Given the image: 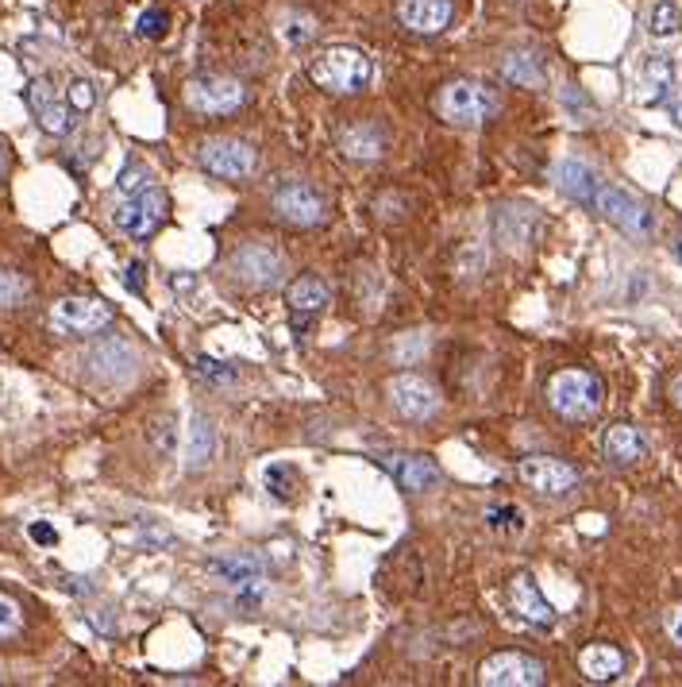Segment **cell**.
<instances>
[{
    "label": "cell",
    "instance_id": "38",
    "mask_svg": "<svg viewBox=\"0 0 682 687\" xmlns=\"http://www.w3.org/2000/svg\"><path fill=\"white\" fill-rule=\"evenodd\" d=\"M663 630H668L671 645H679V649H682V606L668 611V619H663Z\"/></svg>",
    "mask_w": 682,
    "mask_h": 687
},
{
    "label": "cell",
    "instance_id": "16",
    "mask_svg": "<svg viewBox=\"0 0 682 687\" xmlns=\"http://www.w3.org/2000/svg\"><path fill=\"white\" fill-rule=\"evenodd\" d=\"M397 20L417 35H440L451 20V0H397Z\"/></svg>",
    "mask_w": 682,
    "mask_h": 687
},
{
    "label": "cell",
    "instance_id": "17",
    "mask_svg": "<svg viewBox=\"0 0 682 687\" xmlns=\"http://www.w3.org/2000/svg\"><path fill=\"white\" fill-rule=\"evenodd\" d=\"M509 603H513V611L521 614L524 622H532V626H540V630H547L555 622L552 603L540 595V588L532 583L529 572H516L513 575V583H509Z\"/></svg>",
    "mask_w": 682,
    "mask_h": 687
},
{
    "label": "cell",
    "instance_id": "31",
    "mask_svg": "<svg viewBox=\"0 0 682 687\" xmlns=\"http://www.w3.org/2000/svg\"><path fill=\"white\" fill-rule=\"evenodd\" d=\"M294 479H297V472L289 464H270V467H266V490H274L278 498H289V490H294Z\"/></svg>",
    "mask_w": 682,
    "mask_h": 687
},
{
    "label": "cell",
    "instance_id": "9",
    "mask_svg": "<svg viewBox=\"0 0 682 687\" xmlns=\"http://www.w3.org/2000/svg\"><path fill=\"white\" fill-rule=\"evenodd\" d=\"M386 394H390V405H394V410L402 413V418H409V421H428L436 410H440V394H436V387L417 371L394 374L390 387H386Z\"/></svg>",
    "mask_w": 682,
    "mask_h": 687
},
{
    "label": "cell",
    "instance_id": "32",
    "mask_svg": "<svg viewBox=\"0 0 682 687\" xmlns=\"http://www.w3.org/2000/svg\"><path fill=\"white\" fill-rule=\"evenodd\" d=\"M671 74H675V70H671V62L668 59H652L644 66V85L652 93H663L671 85Z\"/></svg>",
    "mask_w": 682,
    "mask_h": 687
},
{
    "label": "cell",
    "instance_id": "20",
    "mask_svg": "<svg viewBox=\"0 0 682 687\" xmlns=\"http://www.w3.org/2000/svg\"><path fill=\"white\" fill-rule=\"evenodd\" d=\"M555 182H560V190L567 193V198L583 201V205H594V198H598V175H594L586 162H575V159H563L560 167H555Z\"/></svg>",
    "mask_w": 682,
    "mask_h": 687
},
{
    "label": "cell",
    "instance_id": "13",
    "mask_svg": "<svg viewBox=\"0 0 682 687\" xmlns=\"http://www.w3.org/2000/svg\"><path fill=\"white\" fill-rule=\"evenodd\" d=\"M108 321H113V309L97 298H62L51 309V325L66 337H89V332L105 329Z\"/></svg>",
    "mask_w": 682,
    "mask_h": 687
},
{
    "label": "cell",
    "instance_id": "3",
    "mask_svg": "<svg viewBox=\"0 0 682 687\" xmlns=\"http://www.w3.org/2000/svg\"><path fill=\"white\" fill-rule=\"evenodd\" d=\"M436 108L448 124H462V128H475V124H486L493 113H498V97H493L486 85L478 82H448L436 97Z\"/></svg>",
    "mask_w": 682,
    "mask_h": 687
},
{
    "label": "cell",
    "instance_id": "7",
    "mask_svg": "<svg viewBox=\"0 0 682 687\" xmlns=\"http://www.w3.org/2000/svg\"><path fill=\"white\" fill-rule=\"evenodd\" d=\"M201 167L209 170V175L216 178H227V182H239V178H247L251 170H255L258 155L251 144H243V139H232V136H213L201 144L198 151Z\"/></svg>",
    "mask_w": 682,
    "mask_h": 687
},
{
    "label": "cell",
    "instance_id": "6",
    "mask_svg": "<svg viewBox=\"0 0 682 687\" xmlns=\"http://www.w3.org/2000/svg\"><path fill=\"white\" fill-rule=\"evenodd\" d=\"M243 101H247L243 82L224 77V74L193 77V82L185 85V105H190L193 113H201V116H227V113H235Z\"/></svg>",
    "mask_w": 682,
    "mask_h": 687
},
{
    "label": "cell",
    "instance_id": "43",
    "mask_svg": "<svg viewBox=\"0 0 682 687\" xmlns=\"http://www.w3.org/2000/svg\"><path fill=\"white\" fill-rule=\"evenodd\" d=\"M679 255H682V244H679Z\"/></svg>",
    "mask_w": 682,
    "mask_h": 687
},
{
    "label": "cell",
    "instance_id": "30",
    "mask_svg": "<svg viewBox=\"0 0 682 687\" xmlns=\"http://www.w3.org/2000/svg\"><path fill=\"white\" fill-rule=\"evenodd\" d=\"M23 626V614H20V603L8 595H0V642H8V637H15Z\"/></svg>",
    "mask_w": 682,
    "mask_h": 687
},
{
    "label": "cell",
    "instance_id": "26",
    "mask_svg": "<svg viewBox=\"0 0 682 687\" xmlns=\"http://www.w3.org/2000/svg\"><path fill=\"white\" fill-rule=\"evenodd\" d=\"M28 294H31L28 278L15 275V271H0V309L23 306V302H28Z\"/></svg>",
    "mask_w": 682,
    "mask_h": 687
},
{
    "label": "cell",
    "instance_id": "8",
    "mask_svg": "<svg viewBox=\"0 0 682 687\" xmlns=\"http://www.w3.org/2000/svg\"><path fill=\"white\" fill-rule=\"evenodd\" d=\"M516 479L529 490L547 495V498H563L578 487V472L555 456H524L521 464H516Z\"/></svg>",
    "mask_w": 682,
    "mask_h": 687
},
{
    "label": "cell",
    "instance_id": "24",
    "mask_svg": "<svg viewBox=\"0 0 682 687\" xmlns=\"http://www.w3.org/2000/svg\"><path fill=\"white\" fill-rule=\"evenodd\" d=\"M501 74H505V82L524 85V89H540V85H544V66H540V59H532V54H524V51L505 54V59H501Z\"/></svg>",
    "mask_w": 682,
    "mask_h": 687
},
{
    "label": "cell",
    "instance_id": "21",
    "mask_svg": "<svg viewBox=\"0 0 682 687\" xmlns=\"http://www.w3.org/2000/svg\"><path fill=\"white\" fill-rule=\"evenodd\" d=\"M216 456V429L213 421L193 418L190 429H185V467L190 472H201L205 464H213Z\"/></svg>",
    "mask_w": 682,
    "mask_h": 687
},
{
    "label": "cell",
    "instance_id": "4",
    "mask_svg": "<svg viewBox=\"0 0 682 687\" xmlns=\"http://www.w3.org/2000/svg\"><path fill=\"white\" fill-rule=\"evenodd\" d=\"M232 275L239 278L251 290H270L281 283L286 275V260H281L278 247L263 244V240H247L243 247H235L232 255Z\"/></svg>",
    "mask_w": 682,
    "mask_h": 687
},
{
    "label": "cell",
    "instance_id": "15",
    "mask_svg": "<svg viewBox=\"0 0 682 687\" xmlns=\"http://www.w3.org/2000/svg\"><path fill=\"white\" fill-rule=\"evenodd\" d=\"M386 472L394 475V483L409 495H425V490L440 487V467L428 456H386Z\"/></svg>",
    "mask_w": 682,
    "mask_h": 687
},
{
    "label": "cell",
    "instance_id": "1",
    "mask_svg": "<svg viewBox=\"0 0 682 687\" xmlns=\"http://www.w3.org/2000/svg\"><path fill=\"white\" fill-rule=\"evenodd\" d=\"M547 405L567 421H590L601 410V382L598 374L583 367H567L547 379Z\"/></svg>",
    "mask_w": 682,
    "mask_h": 687
},
{
    "label": "cell",
    "instance_id": "37",
    "mask_svg": "<svg viewBox=\"0 0 682 687\" xmlns=\"http://www.w3.org/2000/svg\"><path fill=\"white\" fill-rule=\"evenodd\" d=\"M198 367H201V374H205V379H221V382H232L235 379L232 371H224V363H216V359H209V356H201Z\"/></svg>",
    "mask_w": 682,
    "mask_h": 687
},
{
    "label": "cell",
    "instance_id": "11",
    "mask_svg": "<svg viewBox=\"0 0 682 687\" xmlns=\"http://www.w3.org/2000/svg\"><path fill=\"white\" fill-rule=\"evenodd\" d=\"M594 209H598L606 221H614L617 229H625L629 236H648V232L656 229L652 213H648L644 205H640L632 193L617 190V186H598V198H594Z\"/></svg>",
    "mask_w": 682,
    "mask_h": 687
},
{
    "label": "cell",
    "instance_id": "40",
    "mask_svg": "<svg viewBox=\"0 0 682 687\" xmlns=\"http://www.w3.org/2000/svg\"><path fill=\"white\" fill-rule=\"evenodd\" d=\"M671 402H675L679 410H682V374H675V379H671Z\"/></svg>",
    "mask_w": 682,
    "mask_h": 687
},
{
    "label": "cell",
    "instance_id": "2",
    "mask_svg": "<svg viewBox=\"0 0 682 687\" xmlns=\"http://www.w3.org/2000/svg\"><path fill=\"white\" fill-rule=\"evenodd\" d=\"M374 66L371 54L359 46H328L312 59V82L328 93H359L366 89Z\"/></svg>",
    "mask_w": 682,
    "mask_h": 687
},
{
    "label": "cell",
    "instance_id": "33",
    "mask_svg": "<svg viewBox=\"0 0 682 687\" xmlns=\"http://www.w3.org/2000/svg\"><path fill=\"white\" fill-rule=\"evenodd\" d=\"M213 568L235 583H255V575H258V568L251 564V560H221V564H213Z\"/></svg>",
    "mask_w": 682,
    "mask_h": 687
},
{
    "label": "cell",
    "instance_id": "36",
    "mask_svg": "<svg viewBox=\"0 0 682 687\" xmlns=\"http://www.w3.org/2000/svg\"><path fill=\"white\" fill-rule=\"evenodd\" d=\"M162 31H167V12H159V8H151V12H143V15H139V35L159 39Z\"/></svg>",
    "mask_w": 682,
    "mask_h": 687
},
{
    "label": "cell",
    "instance_id": "34",
    "mask_svg": "<svg viewBox=\"0 0 682 687\" xmlns=\"http://www.w3.org/2000/svg\"><path fill=\"white\" fill-rule=\"evenodd\" d=\"M490 526L493 529H516V533H521V529H524V514L516 510V506H501V510L490 514Z\"/></svg>",
    "mask_w": 682,
    "mask_h": 687
},
{
    "label": "cell",
    "instance_id": "10",
    "mask_svg": "<svg viewBox=\"0 0 682 687\" xmlns=\"http://www.w3.org/2000/svg\"><path fill=\"white\" fill-rule=\"evenodd\" d=\"M116 229L128 232V236L136 240H147L154 229H159L162 221H167V193L162 190H147V193H136V198H124L120 205H116L113 213Z\"/></svg>",
    "mask_w": 682,
    "mask_h": 687
},
{
    "label": "cell",
    "instance_id": "29",
    "mask_svg": "<svg viewBox=\"0 0 682 687\" xmlns=\"http://www.w3.org/2000/svg\"><path fill=\"white\" fill-rule=\"evenodd\" d=\"M151 182H154L151 170L139 167V162H131V167H124V175H120V182H116V186H120L124 198H136V193H147V190H151Z\"/></svg>",
    "mask_w": 682,
    "mask_h": 687
},
{
    "label": "cell",
    "instance_id": "41",
    "mask_svg": "<svg viewBox=\"0 0 682 687\" xmlns=\"http://www.w3.org/2000/svg\"><path fill=\"white\" fill-rule=\"evenodd\" d=\"M671 116H675V124H682V105H671Z\"/></svg>",
    "mask_w": 682,
    "mask_h": 687
},
{
    "label": "cell",
    "instance_id": "14",
    "mask_svg": "<svg viewBox=\"0 0 682 687\" xmlns=\"http://www.w3.org/2000/svg\"><path fill=\"white\" fill-rule=\"evenodd\" d=\"M28 105H31V113H35V120L43 124V131H51V136H66L70 124H74L70 120V116H74L70 97H62L46 77H35V82L28 85Z\"/></svg>",
    "mask_w": 682,
    "mask_h": 687
},
{
    "label": "cell",
    "instance_id": "23",
    "mask_svg": "<svg viewBox=\"0 0 682 687\" xmlns=\"http://www.w3.org/2000/svg\"><path fill=\"white\" fill-rule=\"evenodd\" d=\"M286 302L289 309H297V314H317V309L328 306V286L320 283V278H294V283L286 286Z\"/></svg>",
    "mask_w": 682,
    "mask_h": 687
},
{
    "label": "cell",
    "instance_id": "22",
    "mask_svg": "<svg viewBox=\"0 0 682 687\" xmlns=\"http://www.w3.org/2000/svg\"><path fill=\"white\" fill-rule=\"evenodd\" d=\"M340 147L359 162H374L382 151H386V136L371 124H351V128L340 131Z\"/></svg>",
    "mask_w": 682,
    "mask_h": 687
},
{
    "label": "cell",
    "instance_id": "35",
    "mask_svg": "<svg viewBox=\"0 0 682 687\" xmlns=\"http://www.w3.org/2000/svg\"><path fill=\"white\" fill-rule=\"evenodd\" d=\"M66 97H70V105H74L77 113H89V108H93V101H97V93H93V85H89V82H82V77H77V82L70 85V93H66Z\"/></svg>",
    "mask_w": 682,
    "mask_h": 687
},
{
    "label": "cell",
    "instance_id": "28",
    "mask_svg": "<svg viewBox=\"0 0 682 687\" xmlns=\"http://www.w3.org/2000/svg\"><path fill=\"white\" fill-rule=\"evenodd\" d=\"M281 39H286L289 46H297V43H309L312 35H317V20H312V15H286V20H281V31H278Z\"/></svg>",
    "mask_w": 682,
    "mask_h": 687
},
{
    "label": "cell",
    "instance_id": "19",
    "mask_svg": "<svg viewBox=\"0 0 682 687\" xmlns=\"http://www.w3.org/2000/svg\"><path fill=\"white\" fill-rule=\"evenodd\" d=\"M601 452H606L609 464L629 467V464H640V459H644L648 444H644V436H640L637 425H625L621 421V425L606 429V436H601Z\"/></svg>",
    "mask_w": 682,
    "mask_h": 687
},
{
    "label": "cell",
    "instance_id": "39",
    "mask_svg": "<svg viewBox=\"0 0 682 687\" xmlns=\"http://www.w3.org/2000/svg\"><path fill=\"white\" fill-rule=\"evenodd\" d=\"M31 541H39V545H54V541H58V533H54L51 526H43V521H35V526H31Z\"/></svg>",
    "mask_w": 682,
    "mask_h": 687
},
{
    "label": "cell",
    "instance_id": "5",
    "mask_svg": "<svg viewBox=\"0 0 682 687\" xmlns=\"http://www.w3.org/2000/svg\"><path fill=\"white\" fill-rule=\"evenodd\" d=\"M274 213L294 229H317L328 221V201L320 190H312L309 182H281L274 190Z\"/></svg>",
    "mask_w": 682,
    "mask_h": 687
},
{
    "label": "cell",
    "instance_id": "25",
    "mask_svg": "<svg viewBox=\"0 0 682 687\" xmlns=\"http://www.w3.org/2000/svg\"><path fill=\"white\" fill-rule=\"evenodd\" d=\"M428 348H433V337H428V332H402V337L394 340V348H390V356L409 367V363H417Z\"/></svg>",
    "mask_w": 682,
    "mask_h": 687
},
{
    "label": "cell",
    "instance_id": "27",
    "mask_svg": "<svg viewBox=\"0 0 682 687\" xmlns=\"http://www.w3.org/2000/svg\"><path fill=\"white\" fill-rule=\"evenodd\" d=\"M652 35H660V39H668V35H675V31L682 28V12L671 0H660V4L652 8Z\"/></svg>",
    "mask_w": 682,
    "mask_h": 687
},
{
    "label": "cell",
    "instance_id": "18",
    "mask_svg": "<svg viewBox=\"0 0 682 687\" xmlns=\"http://www.w3.org/2000/svg\"><path fill=\"white\" fill-rule=\"evenodd\" d=\"M578 668H583V676L590 684H614L617 676L625 673V653L617 649V645L594 642L578 653Z\"/></svg>",
    "mask_w": 682,
    "mask_h": 687
},
{
    "label": "cell",
    "instance_id": "42",
    "mask_svg": "<svg viewBox=\"0 0 682 687\" xmlns=\"http://www.w3.org/2000/svg\"><path fill=\"white\" fill-rule=\"evenodd\" d=\"M0 175H4V151H0Z\"/></svg>",
    "mask_w": 682,
    "mask_h": 687
},
{
    "label": "cell",
    "instance_id": "12",
    "mask_svg": "<svg viewBox=\"0 0 682 687\" xmlns=\"http://www.w3.org/2000/svg\"><path fill=\"white\" fill-rule=\"evenodd\" d=\"M478 680L486 687H536L544 684V665L524 653H493L478 668Z\"/></svg>",
    "mask_w": 682,
    "mask_h": 687
}]
</instances>
